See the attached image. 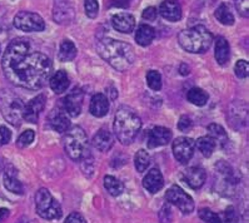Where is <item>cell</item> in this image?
Here are the masks:
<instances>
[{
	"label": "cell",
	"mask_w": 249,
	"mask_h": 223,
	"mask_svg": "<svg viewBox=\"0 0 249 223\" xmlns=\"http://www.w3.org/2000/svg\"><path fill=\"white\" fill-rule=\"evenodd\" d=\"M199 217L202 218L205 223H223L222 221H220L219 216H218L217 213L212 212L211 209H207V208L199 209Z\"/></svg>",
	"instance_id": "cell-36"
},
{
	"label": "cell",
	"mask_w": 249,
	"mask_h": 223,
	"mask_svg": "<svg viewBox=\"0 0 249 223\" xmlns=\"http://www.w3.org/2000/svg\"><path fill=\"white\" fill-rule=\"evenodd\" d=\"M165 198L169 203L177 205L184 214H189L194 211L193 198L188 193H185L179 186H172L167 191Z\"/></svg>",
	"instance_id": "cell-9"
},
{
	"label": "cell",
	"mask_w": 249,
	"mask_h": 223,
	"mask_svg": "<svg viewBox=\"0 0 249 223\" xmlns=\"http://www.w3.org/2000/svg\"><path fill=\"white\" fill-rule=\"evenodd\" d=\"M148 87L153 91H160L161 88V75L157 71H149L147 73Z\"/></svg>",
	"instance_id": "cell-33"
},
{
	"label": "cell",
	"mask_w": 249,
	"mask_h": 223,
	"mask_svg": "<svg viewBox=\"0 0 249 223\" xmlns=\"http://www.w3.org/2000/svg\"><path fill=\"white\" fill-rule=\"evenodd\" d=\"M149 163H150V157L149 154H148L147 150L139 149L134 157V165H135V168H137V170H138L139 173H143L144 170L149 167Z\"/></svg>",
	"instance_id": "cell-32"
},
{
	"label": "cell",
	"mask_w": 249,
	"mask_h": 223,
	"mask_svg": "<svg viewBox=\"0 0 249 223\" xmlns=\"http://www.w3.org/2000/svg\"><path fill=\"white\" fill-rule=\"evenodd\" d=\"M64 223H85V221L82 214L78 213V212H73L68 216Z\"/></svg>",
	"instance_id": "cell-43"
},
{
	"label": "cell",
	"mask_w": 249,
	"mask_h": 223,
	"mask_svg": "<svg viewBox=\"0 0 249 223\" xmlns=\"http://www.w3.org/2000/svg\"><path fill=\"white\" fill-rule=\"evenodd\" d=\"M50 126L55 132L64 133L71 126L69 118L67 117V113L64 111H55L50 115Z\"/></svg>",
	"instance_id": "cell-24"
},
{
	"label": "cell",
	"mask_w": 249,
	"mask_h": 223,
	"mask_svg": "<svg viewBox=\"0 0 249 223\" xmlns=\"http://www.w3.org/2000/svg\"><path fill=\"white\" fill-rule=\"evenodd\" d=\"M180 47L189 53H204L213 43V34L203 25H196L179 33Z\"/></svg>",
	"instance_id": "cell-4"
},
{
	"label": "cell",
	"mask_w": 249,
	"mask_h": 223,
	"mask_svg": "<svg viewBox=\"0 0 249 223\" xmlns=\"http://www.w3.org/2000/svg\"><path fill=\"white\" fill-rule=\"evenodd\" d=\"M34 138H36V133H34V130H25V132L21 133L20 137H19V138H18V142H17V146H18L19 148L28 147L29 144L33 143Z\"/></svg>",
	"instance_id": "cell-34"
},
{
	"label": "cell",
	"mask_w": 249,
	"mask_h": 223,
	"mask_svg": "<svg viewBox=\"0 0 249 223\" xmlns=\"http://www.w3.org/2000/svg\"><path fill=\"white\" fill-rule=\"evenodd\" d=\"M142 17H143V19H145V20H156L157 17H158V10H157L156 8H153V6H149V8H147V9L144 10Z\"/></svg>",
	"instance_id": "cell-42"
},
{
	"label": "cell",
	"mask_w": 249,
	"mask_h": 223,
	"mask_svg": "<svg viewBox=\"0 0 249 223\" xmlns=\"http://www.w3.org/2000/svg\"><path fill=\"white\" fill-rule=\"evenodd\" d=\"M14 25L17 29L27 33L43 32L45 29V23L39 14L32 12H19L15 15Z\"/></svg>",
	"instance_id": "cell-8"
},
{
	"label": "cell",
	"mask_w": 249,
	"mask_h": 223,
	"mask_svg": "<svg viewBox=\"0 0 249 223\" xmlns=\"http://www.w3.org/2000/svg\"><path fill=\"white\" fill-rule=\"evenodd\" d=\"M76 56V47L73 41L64 40L59 48L58 58L60 62H71Z\"/></svg>",
	"instance_id": "cell-25"
},
{
	"label": "cell",
	"mask_w": 249,
	"mask_h": 223,
	"mask_svg": "<svg viewBox=\"0 0 249 223\" xmlns=\"http://www.w3.org/2000/svg\"><path fill=\"white\" fill-rule=\"evenodd\" d=\"M84 9L85 14L88 15L89 18H97L98 13H99V4H98V0H85Z\"/></svg>",
	"instance_id": "cell-35"
},
{
	"label": "cell",
	"mask_w": 249,
	"mask_h": 223,
	"mask_svg": "<svg viewBox=\"0 0 249 223\" xmlns=\"http://www.w3.org/2000/svg\"><path fill=\"white\" fill-rule=\"evenodd\" d=\"M224 217H226V222L227 223H233L235 221V212L233 207H228L224 213Z\"/></svg>",
	"instance_id": "cell-44"
},
{
	"label": "cell",
	"mask_w": 249,
	"mask_h": 223,
	"mask_svg": "<svg viewBox=\"0 0 249 223\" xmlns=\"http://www.w3.org/2000/svg\"><path fill=\"white\" fill-rule=\"evenodd\" d=\"M69 75L65 71H58L53 74V76L50 78L49 84L50 88L53 89L56 94H62L67 92L68 87H69Z\"/></svg>",
	"instance_id": "cell-20"
},
{
	"label": "cell",
	"mask_w": 249,
	"mask_h": 223,
	"mask_svg": "<svg viewBox=\"0 0 249 223\" xmlns=\"http://www.w3.org/2000/svg\"><path fill=\"white\" fill-rule=\"evenodd\" d=\"M83 92L79 88H74L67 97L63 99V108L67 114L71 117H78L82 112L83 107Z\"/></svg>",
	"instance_id": "cell-11"
},
{
	"label": "cell",
	"mask_w": 249,
	"mask_h": 223,
	"mask_svg": "<svg viewBox=\"0 0 249 223\" xmlns=\"http://www.w3.org/2000/svg\"><path fill=\"white\" fill-rule=\"evenodd\" d=\"M24 106L25 104L23 100L13 92L5 89L0 91V112L10 124L15 127L20 126L23 121Z\"/></svg>",
	"instance_id": "cell-5"
},
{
	"label": "cell",
	"mask_w": 249,
	"mask_h": 223,
	"mask_svg": "<svg viewBox=\"0 0 249 223\" xmlns=\"http://www.w3.org/2000/svg\"><path fill=\"white\" fill-rule=\"evenodd\" d=\"M36 208L41 218L48 221L59 220L62 217V207L54 200L47 188H40L36 194Z\"/></svg>",
	"instance_id": "cell-7"
},
{
	"label": "cell",
	"mask_w": 249,
	"mask_h": 223,
	"mask_svg": "<svg viewBox=\"0 0 249 223\" xmlns=\"http://www.w3.org/2000/svg\"><path fill=\"white\" fill-rule=\"evenodd\" d=\"M235 8L238 13L244 18H248L249 8H248V0H235Z\"/></svg>",
	"instance_id": "cell-38"
},
{
	"label": "cell",
	"mask_w": 249,
	"mask_h": 223,
	"mask_svg": "<svg viewBox=\"0 0 249 223\" xmlns=\"http://www.w3.org/2000/svg\"><path fill=\"white\" fill-rule=\"evenodd\" d=\"M104 187H106V189L108 191L109 194H111V196H114V197L120 196L124 191L123 183L113 176L104 177Z\"/></svg>",
	"instance_id": "cell-28"
},
{
	"label": "cell",
	"mask_w": 249,
	"mask_h": 223,
	"mask_svg": "<svg viewBox=\"0 0 249 223\" xmlns=\"http://www.w3.org/2000/svg\"><path fill=\"white\" fill-rule=\"evenodd\" d=\"M205 177H207V174H205L204 169L200 167L188 168L183 173V179L185 181V183L193 189H198L204 185Z\"/></svg>",
	"instance_id": "cell-17"
},
{
	"label": "cell",
	"mask_w": 249,
	"mask_h": 223,
	"mask_svg": "<svg viewBox=\"0 0 249 223\" xmlns=\"http://www.w3.org/2000/svg\"><path fill=\"white\" fill-rule=\"evenodd\" d=\"M159 13L169 21H179L182 18V6L177 0H165L160 4Z\"/></svg>",
	"instance_id": "cell-15"
},
{
	"label": "cell",
	"mask_w": 249,
	"mask_h": 223,
	"mask_svg": "<svg viewBox=\"0 0 249 223\" xmlns=\"http://www.w3.org/2000/svg\"><path fill=\"white\" fill-rule=\"evenodd\" d=\"M208 132H209V137H212L215 143L218 142L220 146H226V144L228 143V137H227L226 130H224L222 126H219V124H215V123L209 124Z\"/></svg>",
	"instance_id": "cell-29"
},
{
	"label": "cell",
	"mask_w": 249,
	"mask_h": 223,
	"mask_svg": "<svg viewBox=\"0 0 249 223\" xmlns=\"http://www.w3.org/2000/svg\"><path fill=\"white\" fill-rule=\"evenodd\" d=\"M194 143L193 139L187 137H179L173 142V154L177 161L182 165H187L191 161L194 154Z\"/></svg>",
	"instance_id": "cell-10"
},
{
	"label": "cell",
	"mask_w": 249,
	"mask_h": 223,
	"mask_svg": "<svg viewBox=\"0 0 249 223\" xmlns=\"http://www.w3.org/2000/svg\"><path fill=\"white\" fill-rule=\"evenodd\" d=\"M97 50L109 65L119 72L126 71L135 62L134 49L125 41L104 38L98 41Z\"/></svg>",
	"instance_id": "cell-2"
},
{
	"label": "cell",
	"mask_w": 249,
	"mask_h": 223,
	"mask_svg": "<svg viewBox=\"0 0 249 223\" xmlns=\"http://www.w3.org/2000/svg\"><path fill=\"white\" fill-rule=\"evenodd\" d=\"M4 186L9 192L15 194H23V185L20 183L13 172H5L4 174Z\"/></svg>",
	"instance_id": "cell-27"
},
{
	"label": "cell",
	"mask_w": 249,
	"mask_h": 223,
	"mask_svg": "<svg viewBox=\"0 0 249 223\" xmlns=\"http://www.w3.org/2000/svg\"><path fill=\"white\" fill-rule=\"evenodd\" d=\"M196 148L199 149V152L202 153L204 157H211L213 154V152L215 150L217 147V143L214 142V139L209 135H205V137H200V138L196 139Z\"/></svg>",
	"instance_id": "cell-26"
},
{
	"label": "cell",
	"mask_w": 249,
	"mask_h": 223,
	"mask_svg": "<svg viewBox=\"0 0 249 223\" xmlns=\"http://www.w3.org/2000/svg\"><path fill=\"white\" fill-rule=\"evenodd\" d=\"M9 216V211L6 208H0V222L5 220L6 217Z\"/></svg>",
	"instance_id": "cell-46"
},
{
	"label": "cell",
	"mask_w": 249,
	"mask_h": 223,
	"mask_svg": "<svg viewBox=\"0 0 249 223\" xmlns=\"http://www.w3.org/2000/svg\"><path fill=\"white\" fill-rule=\"evenodd\" d=\"M113 143H114L113 137H111L110 132H108L107 130H100L93 137L94 147L99 149L100 152H108L113 147Z\"/></svg>",
	"instance_id": "cell-23"
},
{
	"label": "cell",
	"mask_w": 249,
	"mask_h": 223,
	"mask_svg": "<svg viewBox=\"0 0 249 223\" xmlns=\"http://www.w3.org/2000/svg\"><path fill=\"white\" fill-rule=\"evenodd\" d=\"M143 186L150 193H157L163 188L164 186V179L161 176V172L158 168H153L147 173V176L143 179Z\"/></svg>",
	"instance_id": "cell-16"
},
{
	"label": "cell",
	"mask_w": 249,
	"mask_h": 223,
	"mask_svg": "<svg viewBox=\"0 0 249 223\" xmlns=\"http://www.w3.org/2000/svg\"><path fill=\"white\" fill-rule=\"evenodd\" d=\"M4 75L20 88L38 91L47 84L52 74V62L45 54L30 50L29 40L14 39L6 48L1 60Z\"/></svg>",
	"instance_id": "cell-1"
},
{
	"label": "cell",
	"mask_w": 249,
	"mask_h": 223,
	"mask_svg": "<svg viewBox=\"0 0 249 223\" xmlns=\"http://www.w3.org/2000/svg\"><path fill=\"white\" fill-rule=\"evenodd\" d=\"M114 134L122 144H130L134 142L142 128L139 115L129 107H120L114 117Z\"/></svg>",
	"instance_id": "cell-3"
},
{
	"label": "cell",
	"mask_w": 249,
	"mask_h": 223,
	"mask_svg": "<svg viewBox=\"0 0 249 223\" xmlns=\"http://www.w3.org/2000/svg\"><path fill=\"white\" fill-rule=\"evenodd\" d=\"M111 25H113V28L117 32L129 34V33H132L134 30L135 19L133 15L128 14V13H119V14L113 15Z\"/></svg>",
	"instance_id": "cell-14"
},
{
	"label": "cell",
	"mask_w": 249,
	"mask_h": 223,
	"mask_svg": "<svg viewBox=\"0 0 249 223\" xmlns=\"http://www.w3.org/2000/svg\"><path fill=\"white\" fill-rule=\"evenodd\" d=\"M65 152L73 161H80L87 150H88V138L80 127H73L67 132L64 137Z\"/></svg>",
	"instance_id": "cell-6"
},
{
	"label": "cell",
	"mask_w": 249,
	"mask_h": 223,
	"mask_svg": "<svg viewBox=\"0 0 249 223\" xmlns=\"http://www.w3.org/2000/svg\"><path fill=\"white\" fill-rule=\"evenodd\" d=\"M172 141V132L164 127H156L153 128L148 135V147L158 148L165 146Z\"/></svg>",
	"instance_id": "cell-13"
},
{
	"label": "cell",
	"mask_w": 249,
	"mask_h": 223,
	"mask_svg": "<svg viewBox=\"0 0 249 223\" xmlns=\"http://www.w3.org/2000/svg\"><path fill=\"white\" fill-rule=\"evenodd\" d=\"M91 115L97 118H102L108 114L109 112V99L107 95L102 93L94 94L90 100V107H89Z\"/></svg>",
	"instance_id": "cell-18"
},
{
	"label": "cell",
	"mask_w": 249,
	"mask_h": 223,
	"mask_svg": "<svg viewBox=\"0 0 249 223\" xmlns=\"http://www.w3.org/2000/svg\"><path fill=\"white\" fill-rule=\"evenodd\" d=\"M10 139H12V132L6 127H0V147L9 143Z\"/></svg>",
	"instance_id": "cell-40"
},
{
	"label": "cell",
	"mask_w": 249,
	"mask_h": 223,
	"mask_svg": "<svg viewBox=\"0 0 249 223\" xmlns=\"http://www.w3.org/2000/svg\"><path fill=\"white\" fill-rule=\"evenodd\" d=\"M108 91H110L109 94H111V99H115L118 97V91L115 88H109Z\"/></svg>",
	"instance_id": "cell-47"
},
{
	"label": "cell",
	"mask_w": 249,
	"mask_h": 223,
	"mask_svg": "<svg viewBox=\"0 0 249 223\" xmlns=\"http://www.w3.org/2000/svg\"><path fill=\"white\" fill-rule=\"evenodd\" d=\"M192 119L188 115H182L180 119L178 122V128L179 130H182V132H187L192 128Z\"/></svg>",
	"instance_id": "cell-41"
},
{
	"label": "cell",
	"mask_w": 249,
	"mask_h": 223,
	"mask_svg": "<svg viewBox=\"0 0 249 223\" xmlns=\"http://www.w3.org/2000/svg\"><path fill=\"white\" fill-rule=\"evenodd\" d=\"M156 38V30L153 29L150 25L142 24L139 25L137 32H135V40L141 47H148Z\"/></svg>",
	"instance_id": "cell-22"
},
{
	"label": "cell",
	"mask_w": 249,
	"mask_h": 223,
	"mask_svg": "<svg viewBox=\"0 0 249 223\" xmlns=\"http://www.w3.org/2000/svg\"><path fill=\"white\" fill-rule=\"evenodd\" d=\"M179 72H180V74H182V75H188V74H189V72H191V68L188 67L185 63H182V64H180V67H179Z\"/></svg>",
	"instance_id": "cell-45"
},
{
	"label": "cell",
	"mask_w": 249,
	"mask_h": 223,
	"mask_svg": "<svg viewBox=\"0 0 249 223\" xmlns=\"http://www.w3.org/2000/svg\"><path fill=\"white\" fill-rule=\"evenodd\" d=\"M187 98L188 100L194 104V106H198V107H203L207 104L208 102V94L205 93L203 89L200 88H192L191 91L188 92L187 94Z\"/></svg>",
	"instance_id": "cell-31"
},
{
	"label": "cell",
	"mask_w": 249,
	"mask_h": 223,
	"mask_svg": "<svg viewBox=\"0 0 249 223\" xmlns=\"http://www.w3.org/2000/svg\"><path fill=\"white\" fill-rule=\"evenodd\" d=\"M159 220H160V223L172 222V211H170V207L168 204L163 205V208L160 209V213H159Z\"/></svg>",
	"instance_id": "cell-39"
},
{
	"label": "cell",
	"mask_w": 249,
	"mask_h": 223,
	"mask_svg": "<svg viewBox=\"0 0 249 223\" xmlns=\"http://www.w3.org/2000/svg\"><path fill=\"white\" fill-rule=\"evenodd\" d=\"M234 72H235V75L240 79H244L248 76V72H249V64L248 62L246 60H238L237 64L234 67Z\"/></svg>",
	"instance_id": "cell-37"
},
{
	"label": "cell",
	"mask_w": 249,
	"mask_h": 223,
	"mask_svg": "<svg viewBox=\"0 0 249 223\" xmlns=\"http://www.w3.org/2000/svg\"><path fill=\"white\" fill-rule=\"evenodd\" d=\"M45 102H47V98L44 94H39L36 98H33L27 106H24L23 119L29 123H36L39 119V114L44 109Z\"/></svg>",
	"instance_id": "cell-12"
},
{
	"label": "cell",
	"mask_w": 249,
	"mask_h": 223,
	"mask_svg": "<svg viewBox=\"0 0 249 223\" xmlns=\"http://www.w3.org/2000/svg\"><path fill=\"white\" fill-rule=\"evenodd\" d=\"M74 19L73 8L68 3H58L54 5V20L59 24H71Z\"/></svg>",
	"instance_id": "cell-19"
},
{
	"label": "cell",
	"mask_w": 249,
	"mask_h": 223,
	"mask_svg": "<svg viewBox=\"0 0 249 223\" xmlns=\"http://www.w3.org/2000/svg\"><path fill=\"white\" fill-rule=\"evenodd\" d=\"M215 59H217L218 64L226 65L229 62L231 58V47L226 38L223 37H218L217 41H215Z\"/></svg>",
	"instance_id": "cell-21"
},
{
	"label": "cell",
	"mask_w": 249,
	"mask_h": 223,
	"mask_svg": "<svg viewBox=\"0 0 249 223\" xmlns=\"http://www.w3.org/2000/svg\"><path fill=\"white\" fill-rule=\"evenodd\" d=\"M215 18L223 25H233L234 24V15L231 14V9L227 4H220L215 10Z\"/></svg>",
	"instance_id": "cell-30"
}]
</instances>
